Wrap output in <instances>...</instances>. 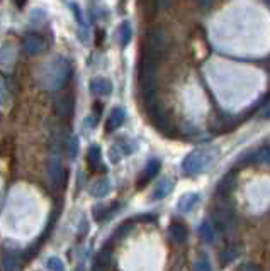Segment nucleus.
<instances>
[{
	"label": "nucleus",
	"mask_w": 270,
	"mask_h": 271,
	"mask_svg": "<svg viewBox=\"0 0 270 271\" xmlns=\"http://www.w3.org/2000/svg\"><path fill=\"white\" fill-rule=\"evenodd\" d=\"M263 119H270V107H267V109L263 110Z\"/></svg>",
	"instance_id": "30"
},
{
	"label": "nucleus",
	"mask_w": 270,
	"mask_h": 271,
	"mask_svg": "<svg viewBox=\"0 0 270 271\" xmlns=\"http://www.w3.org/2000/svg\"><path fill=\"white\" fill-rule=\"evenodd\" d=\"M87 165L90 170H102V153H100V148L99 146H90L87 151Z\"/></svg>",
	"instance_id": "15"
},
{
	"label": "nucleus",
	"mask_w": 270,
	"mask_h": 271,
	"mask_svg": "<svg viewBox=\"0 0 270 271\" xmlns=\"http://www.w3.org/2000/svg\"><path fill=\"white\" fill-rule=\"evenodd\" d=\"M19 264H21V258H19V253L14 249H7L4 251L2 254V266L6 271H17L19 269Z\"/></svg>",
	"instance_id": "13"
},
{
	"label": "nucleus",
	"mask_w": 270,
	"mask_h": 271,
	"mask_svg": "<svg viewBox=\"0 0 270 271\" xmlns=\"http://www.w3.org/2000/svg\"><path fill=\"white\" fill-rule=\"evenodd\" d=\"M22 49L27 56H38L46 51V41L36 32H29L22 41Z\"/></svg>",
	"instance_id": "6"
},
{
	"label": "nucleus",
	"mask_w": 270,
	"mask_h": 271,
	"mask_svg": "<svg viewBox=\"0 0 270 271\" xmlns=\"http://www.w3.org/2000/svg\"><path fill=\"white\" fill-rule=\"evenodd\" d=\"M24 2H26V0H16V4H17L19 7H22V4H24Z\"/></svg>",
	"instance_id": "31"
},
{
	"label": "nucleus",
	"mask_w": 270,
	"mask_h": 271,
	"mask_svg": "<svg viewBox=\"0 0 270 271\" xmlns=\"http://www.w3.org/2000/svg\"><path fill=\"white\" fill-rule=\"evenodd\" d=\"M118 209H119V204H113L111 207H99V209H95V212H94L95 221L100 222V221H105V219L113 217Z\"/></svg>",
	"instance_id": "21"
},
{
	"label": "nucleus",
	"mask_w": 270,
	"mask_h": 271,
	"mask_svg": "<svg viewBox=\"0 0 270 271\" xmlns=\"http://www.w3.org/2000/svg\"><path fill=\"white\" fill-rule=\"evenodd\" d=\"M197 204H199V195L197 193H185L179 198V202H177V210L182 212V214H187Z\"/></svg>",
	"instance_id": "14"
},
{
	"label": "nucleus",
	"mask_w": 270,
	"mask_h": 271,
	"mask_svg": "<svg viewBox=\"0 0 270 271\" xmlns=\"http://www.w3.org/2000/svg\"><path fill=\"white\" fill-rule=\"evenodd\" d=\"M233 188H235V173H230L225 178L221 180V183L218 185V193L221 195L223 198H228V195L231 193Z\"/></svg>",
	"instance_id": "18"
},
{
	"label": "nucleus",
	"mask_w": 270,
	"mask_h": 271,
	"mask_svg": "<svg viewBox=\"0 0 270 271\" xmlns=\"http://www.w3.org/2000/svg\"><path fill=\"white\" fill-rule=\"evenodd\" d=\"M131 37H133V29L131 24L128 21H124L123 24L119 26V44L126 48L129 43H131Z\"/></svg>",
	"instance_id": "19"
},
{
	"label": "nucleus",
	"mask_w": 270,
	"mask_h": 271,
	"mask_svg": "<svg viewBox=\"0 0 270 271\" xmlns=\"http://www.w3.org/2000/svg\"><path fill=\"white\" fill-rule=\"evenodd\" d=\"M90 92L95 97H107L113 93V83L107 80V78L97 77L90 82Z\"/></svg>",
	"instance_id": "11"
},
{
	"label": "nucleus",
	"mask_w": 270,
	"mask_h": 271,
	"mask_svg": "<svg viewBox=\"0 0 270 271\" xmlns=\"http://www.w3.org/2000/svg\"><path fill=\"white\" fill-rule=\"evenodd\" d=\"M207 163V154L202 149H195V151L189 153L185 156V160L182 163V170L185 175H197L199 171L202 170L204 165Z\"/></svg>",
	"instance_id": "5"
},
{
	"label": "nucleus",
	"mask_w": 270,
	"mask_h": 271,
	"mask_svg": "<svg viewBox=\"0 0 270 271\" xmlns=\"http://www.w3.org/2000/svg\"><path fill=\"white\" fill-rule=\"evenodd\" d=\"M197 2H199V6H201V9H209L214 0H197Z\"/></svg>",
	"instance_id": "29"
},
{
	"label": "nucleus",
	"mask_w": 270,
	"mask_h": 271,
	"mask_svg": "<svg viewBox=\"0 0 270 271\" xmlns=\"http://www.w3.org/2000/svg\"><path fill=\"white\" fill-rule=\"evenodd\" d=\"M199 236H201V239L204 242L212 244L214 239H216V229H214V226H211L209 222H204L201 229H199Z\"/></svg>",
	"instance_id": "20"
},
{
	"label": "nucleus",
	"mask_w": 270,
	"mask_h": 271,
	"mask_svg": "<svg viewBox=\"0 0 270 271\" xmlns=\"http://www.w3.org/2000/svg\"><path fill=\"white\" fill-rule=\"evenodd\" d=\"M251 161L260 163V165H267V163H270V144L260 148L258 151L251 156Z\"/></svg>",
	"instance_id": "22"
},
{
	"label": "nucleus",
	"mask_w": 270,
	"mask_h": 271,
	"mask_svg": "<svg viewBox=\"0 0 270 271\" xmlns=\"http://www.w3.org/2000/svg\"><path fill=\"white\" fill-rule=\"evenodd\" d=\"M172 2H174V0H155V6L156 9H167Z\"/></svg>",
	"instance_id": "28"
},
{
	"label": "nucleus",
	"mask_w": 270,
	"mask_h": 271,
	"mask_svg": "<svg viewBox=\"0 0 270 271\" xmlns=\"http://www.w3.org/2000/svg\"><path fill=\"white\" fill-rule=\"evenodd\" d=\"M169 234H170V239L177 242V244H184V242L189 239L187 227H185V224L179 222V221H172L170 227H169Z\"/></svg>",
	"instance_id": "10"
},
{
	"label": "nucleus",
	"mask_w": 270,
	"mask_h": 271,
	"mask_svg": "<svg viewBox=\"0 0 270 271\" xmlns=\"http://www.w3.org/2000/svg\"><path fill=\"white\" fill-rule=\"evenodd\" d=\"M212 222H214V229H218L223 234H230V232L235 231L236 214H235V207L228 202V198H221L218 202L212 214Z\"/></svg>",
	"instance_id": "3"
},
{
	"label": "nucleus",
	"mask_w": 270,
	"mask_h": 271,
	"mask_svg": "<svg viewBox=\"0 0 270 271\" xmlns=\"http://www.w3.org/2000/svg\"><path fill=\"white\" fill-rule=\"evenodd\" d=\"M267 4H268V6H270V0H267Z\"/></svg>",
	"instance_id": "32"
},
{
	"label": "nucleus",
	"mask_w": 270,
	"mask_h": 271,
	"mask_svg": "<svg viewBox=\"0 0 270 271\" xmlns=\"http://www.w3.org/2000/svg\"><path fill=\"white\" fill-rule=\"evenodd\" d=\"M73 109H75V100L70 93L58 97L55 102V112L60 119H70L73 115Z\"/></svg>",
	"instance_id": "8"
},
{
	"label": "nucleus",
	"mask_w": 270,
	"mask_h": 271,
	"mask_svg": "<svg viewBox=\"0 0 270 271\" xmlns=\"http://www.w3.org/2000/svg\"><path fill=\"white\" fill-rule=\"evenodd\" d=\"M192 269L194 271H212L211 264H209V261H207L206 256H201V258L195 259L194 264H192Z\"/></svg>",
	"instance_id": "24"
},
{
	"label": "nucleus",
	"mask_w": 270,
	"mask_h": 271,
	"mask_svg": "<svg viewBox=\"0 0 270 271\" xmlns=\"http://www.w3.org/2000/svg\"><path fill=\"white\" fill-rule=\"evenodd\" d=\"M124 119H126V112L121 109V107H116V109L111 110L109 117H107L105 130L107 132H114V130H118L121 125L124 124Z\"/></svg>",
	"instance_id": "12"
},
{
	"label": "nucleus",
	"mask_w": 270,
	"mask_h": 271,
	"mask_svg": "<svg viewBox=\"0 0 270 271\" xmlns=\"http://www.w3.org/2000/svg\"><path fill=\"white\" fill-rule=\"evenodd\" d=\"M70 75H72L70 63L62 56H58L44 64L43 72H41V83L48 90H60L68 82Z\"/></svg>",
	"instance_id": "2"
},
{
	"label": "nucleus",
	"mask_w": 270,
	"mask_h": 271,
	"mask_svg": "<svg viewBox=\"0 0 270 271\" xmlns=\"http://www.w3.org/2000/svg\"><path fill=\"white\" fill-rule=\"evenodd\" d=\"M46 175H48L49 185L53 186L55 190L63 188L65 183L68 180V171L63 170L62 161H60L58 154H53V156L48 160V166H46Z\"/></svg>",
	"instance_id": "4"
},
{
	"label": "nucleus",
	"mask_w": 270,
	"mask_h": 271,
	"mask_svg": "<svg viewBox=\"0 0 270 271\" xmlns=\"http://www.w3.org/2000/svg\"><path fill=\"white\" fill-rule=\"evenodd\" d=\"M111 259H113V246H111V242H105L95 256L94 269L92 271H105V268L111 263Z\"/></svg>",
	"instance_id": "9"
},
{
	"label": "nucleus",
	"mask_w": 270,
	"mask_h": 271,
	"mask_svg": "<svg viewBox=\"0 0 270 271\" xmlns=\"http://www.w3.org/2000/svg\"><path fill=\"white\" fill-rule=\"evenodd\" d=\"M109 190H111V183H109V180L107 178H102V180H97L94 185L90 186V195L92 197H95V198H102V197H105L107 193H109Z\"/></svg>",
	"instance_id": "17"
},
{
	"label": "nucleus",
	"mask_w": 270,
	"mask_h": 271,
	"mask_svg": "<svg viewBox=\"0 0 270 271\" xmlns=\"http://www.w3.org/2000/svg\"><path fill=\"white\" fill-rule=\"evenodd\" d=\"M172 190H174V181H172V180L160 181V183L156 185V188L153 190L151 200H161V198L169 197V195L172 193Z\"/></svg>",
	"instance_id": "16"
},
{
	"label": "nucleus",
	"mask_w": 270,
	"mask_h": 271,
	"mask_svg": "<svg viewBox=\"0 0 270 271\" xmlns=\"http://www.w3.org/2000/svg\"><path fill=\"white\" fill-rule=\"evenodd\" d=\"M236 256H238V247L236 246H228L225 251H223V253L220 254V259H221V264L223 266H226V264H230L233 259L236 258Z\"/></svg>",
	"instance_id": "23"
},
{
	"label": "nucleus",
	"mask_w": 270,
	"mask_h": 271,
	"mask_svg": "<svg viewBox=\"0 0 270 271\" xmlns=\"http://www.w3.org/2000/svg\"><path fill=\"white\" fill-rule=\"evenodd\" d=\"M160 168H161V163L158 161V160H150V161H148L146 166L143 168V171L139 173V178L136 180V186H138V188H145V186L158 175Z\"/></svg>",
	"instance_id": "7"
},
{
	"label": "nucleus",
	"mask_w": 270,
	"mask_h": 271,
	"mask_svg": "<svg viewBox=\"0 0 270 271\" xmlns=\"http://www.w3.org/2000/svg\"><path fill=\"white\" fill-rule=\"evenodd\" d=\"M67 148H68V156H70V160H75V158H77V151H78V141H77V138H70L68 143H67Z\"/></svg>",
	"instance_id": "26"
},
{
	"label": "nucleus",
	"mask_w": 270,
	"mask_h": 271,
	"mask_svg": "<svg viewBox=\"0 0 270 271\" xmlns=\"http://www.w3.org/2000/svg\"><path fill=\"white\" fill-rule=\"evenodd\" d=\"M169 37L164 29H153L148 32L141 51L139 61V88H141L143 100L150 102L156 99V73L161 56L165 54Z\"/></svg>",
	"instance_id": "1"
},
{
	"label": "nucleus",
	"mask_w": 270,
	"mask_h": 271,
	"mask_svg": "<svg viewBox=\"0 0 270 271\" xmlns=\"http://www.w3.org/2000/svg\"><path fill=\"white\" fill-rule=\"evenodd\" d=\"M129 227H131V226H129V222H126V224H123V226H121V227L118 229V231H116V237H119V236H123V234H126V232H128V231H129Z\"/></svg>",
	"instance_id": "27"
},
{
	"label": "nucleus",
	"mask_w": 270,
	"mask_h": 271,
	"mask_svg": "<svg viewBox=\"0 0 270 271\" xmlns=\"http://www.w3.org/2000/svg\"><path fill=\"white\" fill-rule=\"evenodd\" d=\"M46 266L49 268V271H65V264L63 261L57 258V256H53V258L48 259V263H46Z\"/></svg>",
	"instance_id": "25"
}]
</instances>
